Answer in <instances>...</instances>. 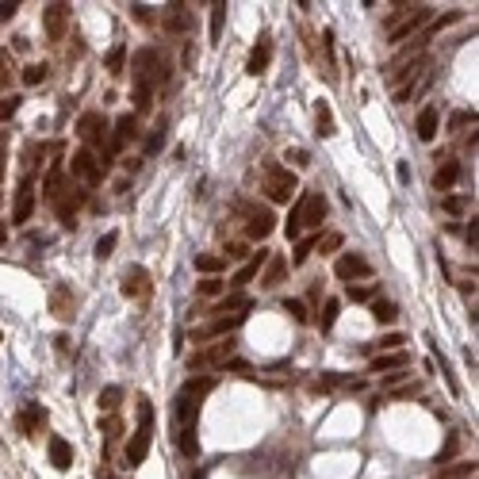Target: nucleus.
I'll return each mask as SVG.
<instances>
[{"label":"nucleus","instance_id":"1","mask_svg":"<svg viewBox=\"0 0 479 479\" xmlns=\"http://www.w3.org/2000/svg\"><path fill=\"white\" fill-rule=\"evenodd\" d=\"M215 391V376H196L188 380L173 399V426H177V445L188 460L199 456V437H196V422H199V403Z\"/></svg>","mask_w":479,"mask_h":479},{"label":"nucleus","instance_id":"2","mask_svg":"<svg viewBox=\"0 0 479 479\" xmlns=\"http://www.w3.org/2000/svg\"><path fill=\"white\" fill-rule=\"evenodd\" d=\"M134 89H131V100H134V116H142V111H150V96H154V89H161V84L169 81V62L157 54L154 46H142L134 50Z\"/></svg>","mask_w":479,"mask_h":479},{"label":"nucleus","instance_id":"3","mask_svg":"<svg viewBox=\"0 0 479 479\" xmlns=\"http://www.w3.org/2000/svg\"><path fill=\"white\" fill-rule=\"evenodd\" d=\"M77 138L84 142L89 154L96 150L100 169L111 165V157H108V119H104V111H84V116L77 119Z\"/></svg>","mask_w":479,"mask_h":479},{"label":"nucleus","instance_id":"4","mask_svg":"<svg viewBox=\"0 0 479 479\" xmlns=\"http://www.w3.org/2000/svg\"><path fill=\"white\" fill-rule=\"evenodd\" d=\"M261 188H264V196L273 199V204H288V199H296L299 181H296V173H291L288 165L264 161V169H261Z\"/></svg>","mask_w":479,"mask_h":479},{"label":"nucleus","instance_id":"5","mask_svg":"<svg viewBox=\"0 0 479 479\" xmlns=\"http://www.w3.org/2000/svg\"><path fill=\"white\" fill-rule=\"evenodd\" d=\"M150 441H154V406L146 395H138V430H134L131 445H127V468H138L150 453Z\"/></svg>","mask_w":479,"mask_h":479},{"label":"nucleus","instance_id":"6","mask_svg":"<svg viewBox=\"0 0 479 479\" xmlns=\"http://www.w3.org/2000/svg\"><path fill=\"white\" fill-rule=\"evenodd\" d=\"M234 215L246 219V238H249V242H264L269 234L276 231L273 207H264V204H249V199H238V204H234Z\"/></svg>","mask_w":479,"mask_h":479},{"label":"nucleus","instance_id":"7","mask_svg":"<svg viewBox=\"0 0 479 479\" xmlns=\"http://www.w3.org/2000/svg\"><path fill=\"white\" fill-rule=\"evenodd\" d=\"M430 4H414V8H403L399 16L388 19V42H403L406 35H414L422 24H430Z\"/></svg>","mask_w":479,"mask_h":479},{"label":"nucleus","instance_id":"8","mask_svg":"<svg viewBox=\"0 0 479 479\" xmlns=\"http://www.w3.org/2000/svg\"><path fill=\"white\" fill-rule=\"evenodd\" d=\"M231 353H234V341H231V338H223V341H215V345H207V349H196V353L188 356V368H192V372L219 368V364L231 361Z\"/></svg>","mask_w":479,"mask_h":479},{"label":"nucleus","instance_id":"9","mask_svg":"<svg viewBox=\"0 0 479 479\" xmlns=\"http://www.w3.org/2000/svg\"><path fill=\"white\" fill-rule=\"evenodd\" d=\"M69 173H73V181H81L84 188H96V184L104 181V169H100L96 154H89V150H77V154L69 157Z\"/></svg>","mask_w":479,"mask_h":479},{"label":"nucleus","instance_id":"10","mask_svg":"<svg viewBox=\"0 0 479 479\" xmlns=\"http://www.w3.org/2000/svg\"><path fill=\"white\" fill-rule=\"evenodd\" d=\"M123 296L134 299V303H150V296H154V280H150V273L142 269V264H131L123 273Z\"/></svg>","mask_w":479,"mask_h":479},{"label":"nucleus","instance_id":"11","mask_svg":"<svg viewBox=\"0 0 479 479\" xmlns=\"http://www.w3.org/2000/svg\"><path fill=\"white\" fill-rule=\"evenodd\" d=\"M46 303H50V314H54V318H62V323H73V314H77V291L69 288V284H54Z\"/></svg>","mask_w":479,"mask_h":479},{"label":"nucleus","instance_id":"12","mask_svg":"<svg viewBox=\"0 0 479 479\" xmlns=\"http://www.w3.org/2000/svg\"><path fill=\"white\" fill-rule=\"evenodd\" d=\"M334 276H338V280H345V284L368 280V276H372V264L364 261L361 253H341L338 264H334Z\"/></svg>","mask_w":479,"mask_h":479},{"label":"nucleus","instance_id":"13","mask_svg":"<svg viewBox=\"0 0 479 479\" xmlns=\"http://www.w3.org/2000/svg\"><path fill=\"white\" fill-rule=\"evenodd\" d=\"M326 219V196L323 192H307L299 196V226H311L318 234V223Z\"/></svg>","mask_w":479,"mask_h":479},{"label":"nucleus","instance_id":"14","mask_svg":"<svg viewBox=\"0 0 479 479\" xmlns=\"http://www.w3.org/2000/svg\"><path fill=\"white\" fill-rule=\"evenodd\" d=\"M66 27H69V4H50V8H42V31H46L50 42L66 39Z\"/></svg>","mask_w":479,"mask_h":479},{"label":"nucleus","instance_id":"15","mask_svg":"<svg viewBox=\"0 0 479 479\" xmlns=\"http://www.w3.org/2000/svg\"><path fill=\"white\" fill-rule=\"evenodd\" d=\"M269 62H273V35H269V31H261V35H257V46L249 50L246 73H249V77H261L264 69H269Z\"/></svg>","mask_w":479,"mask_h":479},{"label":"nucleus","instance_id":"16","mask_svg":"<svg viewBox=\"0 0 479 479\" xmlns=\"http://www.w3.org/2000/svg\"><path fill=\"white\" fill-rule=\"evenodd\" d=\"M242 318L246 314H223V318H215V323L199 326V330H192V341H215V338H226L231 330H238Z\"/></svg>","mask_w":479,"mask_h":479},{"label":"nucleus","instance_id":"17","mask_svg":"<svg viewBox=\"0 0 479 479\" xmlns=\"http://www.w3.org/2000/svg\"><path fill=\"white\" fill-rule=\"evenodd\" d=\"M138 138V116L134 111H127V116L116 119V134L108 138V157H116V150H123L127 142Z\"/></svg>","mask_w":479,"mask_h":479},{"label":"nucleus","instance_id":"18","mask_svg":"<svg viewBox=\"0 0 479 479\" xmlns=\"http://www.w3.org/2000/svg\"><path fill=\"white\" fill-rule=\"evenodd\" d=\"M42 157H46V146L39 138H31L24 146V157H19V181H31L35 184V173L42 169Z\"/></svg>","mask_w":479,"mask_h":479},{"label":"nucleus","instance_id":"19","mask_svg":"<svg viewBox=\"0 0 479 479\" xmlns=\"http://www.w3.org/2000/svg\"><path fill=\"white\" fill-rule=\"evenodd\" d=\"M284 276H288V257L284 253H269V261H264V269H261V288H280L284 284Z\"/></svg>","mask_w":479,"mask_h":479},{"label":"nucleus","instance_id":"20","mask_svg":"<svg viewBox=\"0 0 479 479\" xmlns=\"http://www.w3.org/2000/svg\"><path fill=\"white\" fill-rule=\"evenodd\" d=\"M31 211H35V184L31 181H19V188H16V204H12V223H27L31 219Z\"/></svg>","mask_w":479,"mask_h":479},{"label":"nucleus","instance_id":"21","mask_svg":"<svg viewBox=\"0 0 479 479\" xmlns=\"http://www.w3.org/2000/svg\"><path fill=\"white\" fill-rule=\"evenodd\" d=\"M161 27L169 35H184L192 27V12L188 4H165V16H161Z\"/></svg>","mask_w":479,"mask_h":479},{"label":"nucleus","instance_id":"22","mask_svg":"<svg viewBox=\"0 0 479 479\" xmlns=\"http://www.w3.org/2000/svg\"><path fill=\"white\" fill-rule=\"evenodd\" d=\"M19 430L27 433V437H35V433H42V426H46V410H42L39 403H24V410H19Z\"/></svg>","mask_w":479,"mask_h":479},{"label":"nucleus","instance_id":"23","mask_svg":"<svg viewBox=\"0 0 479 479\" xmlns=\"http://www.w3.org/2000/svg\"><path fill=\"white\" fill-rule=\"evenodd\" d=\"M437 127H441L437 108H433V104H426V108L418 111V123H414V131H418L422 142H433V138H437Z\"/></svg>","mask_w":479,"mask_h":479},{"label":"nucleus","instance_id":"24","mask_svg":"<svg viewBox=\"0 0 479 479\" xmlns=\"http://www.w3.org/2000/svg\"><path fill=\"white\" fill-rule=\"evenodd\" d=\"M46 453H50V464H54L58 471H69V468H73V445H69L66 437H50Z\"/></svg>","mask_w":479,"mask_h":479},{"label":"nucleus","instance_id":"25","mask_svg":"<svg viewBox=\"0 0 479 479\" xmlns=\"http://www.w3.org/2000/svg\"><path fill=\"white\" fill-rule=\"evenodd\" d=\"M264 261H269V253H264V249H257V253L249 257L246 264H242L238 273H234V280H231V284H234V288H246V284H249V280H253V276L264 269Z\"/></svg>","mask_w":479,"mask_h":479},{"label":"nucleus","instance_id":"26","mask_svg":"<svg viewBox=\"0 0 479 479\" xmlns=\"http://www.w3.org/2000/svg\"><path fill=\"white\" fill-rule=\"evenodd\" d=\"M406 361H410V356H406L403 349H395V353H376L372 356V372H376V376H380V372H403Z\"/></svg>","mask_w":479,"mask_h":479},{"label":"nucleus","instance_id":"27","mask_svg":"<svg viewBox=\"0 0 479 479\" xmlns=\"http://www.w3.org/2000/svg\"><path fill=\"white\" fill-rule=\"evenodd\" d=\"M62 192H66V181H62V161H54L50 173H46V181H42V196H46L50 204H58Z\"/></svg>","mask_w":479,"mask_h":479},{"label":"nucleus","instance_id":"28","mask_svg":"<svg viewBox=\"0 0 479 479\" xmlns=\"http://www.w3.org/2000/svg\"><path fill=\"white\" fill-rule=\"evenodd\" d=\"M314 127H318V134H323V138H334V134H338V123H334V111H330V104H326V100H318V104H314Z\"/></svg>","mask_w":479,"mask_h":479},{"label":"nucleus","instance_id":"29","mask_svg":"<svg viewBox=\"0 0 479 479\" xmlns=\"http://www.w3.org/2000/svg\"><path fill=\"white\" fill-rule=\"evenodd\" d=\"M249 307H253L249 296H226V299H219V303L211 307V314H219V318H223V314H246Z\"/></svg>","mask_w":479,"mask_h":479},{"label":"nucleus","instance_id":"30","mask_svg":"<svg viewBox=\"0 0 479 479\" xmlns=\"http://www.w3.org/2000/svg\"><path fill=\"white\" fill-rule=\"evenodd\" d=\"M318 50H323V77L326 81H338V73H334V35L330 31L318 35Z\"/></svg>","mask_w":479,"mask_h":479},{"label":"nucleus","instance_id":"31","mask_svg":"<svg viewBox=\"0 0 479 479\" xmlns=\"http://www.w3.org/2000/svg\"><path fill=\"white\" fill-rule=\"evenodd\" d=\"M456 181H460V161H445V165L437 169V177H433V188H437V192H449Z\"/></svg>","mask_w":479,"mask_h":479},{"label":"nucleus","instance_id":"32","mask_svg":"<svg viewBox=\"0 0 479 479\" xmlns=\"http://www.w3.org/2000/svg\"><path fill=\"white\" fill-rule=\"evenodd\" d=\"M119 403H123V388L108 383V388L100 391V410L104 414H119Z\"/></svg>","mask_w":479,"mask_h":479},{"label":"nucleus","instance_id":"33","mask_svg":"<svg viewBox=\"0 0 479 479\" xmlns=\"http://www.w3.org/2000/svg\"><path fill=\"white\" fill-rule=\"evenodd\" d=\"M100 433H104V445H116L123 437V418L119 414H108V418L100 422Z\"/></svg>","mask_w":479,"mask_h":479},{"label":"nucleus","instance_id":"34","mask_svg":"<svg viewBox=\"0 0 479 479\" xmlns=\"http://www.w3.org/2000/svg\"><path fill=\"white\" fill-rule=\"evenodd\" d=\"M196 269H199L204 276H215L219 269H226V261H223V253H199V257H196Z\"/></svg>","mask_w":479,"mask_h":479},{"label":"nucleus","instance_id":"35","mask_svg":"<svg viewBox=\"0 0 479 479\" xmlns=\"http://www.w3.org/2000/svg\"><path fill=\"white\" fill-rule=\"evenodd\" d=\"M395 314H399V307L391 299H372V318L376 323H395Z\"/></svg>","mask_w":479,"mask_h":479},{"label":"nucleus","instance_id":"36","mask_svg":"<svg viewBox=\"0 0 479 479\" xmlns=\"http://www.w3.org/2000/svg\"><path fill=\"white\" fill-rule=\"evenodd\" d=\"M349 299H353V303H372V299H380V284H353Z\"/></svg>","mask_w":479,"mask_h":479},{"label":"nucleus","instance_id":"37","mask_svg":"<svg viewBox=\"0 0 479 479\" xmlns=\"http://www.w3.org/2000/svg\"><path fill=\"white\" fill-rule=\"evenodd\" d=\"M314 238H318V234H311V238H299V242H296V253H291V264H288V269H299V264H307V257L314 253Z\"/></svg>","mask_w":479,"mask_h":479},{"label":"nucleus","instance_id":"38","mask_svg":"<svg viewBox=\"0 0 479 479\" xmlns=\"http://www.w3.org/2000/svg\"><path fill=\"white\" fill-rule=\"evenodd\" d=\"M104 66H108V73H123V66H127V46L123 42H116V46L108 50V62H104Z\"/></svg>","mask_w":479,"mask_h":479},{"label":"nucleus","instance_id":"39","mask_svg":"<svg viewBox=\"0 0 479 479\" xmlns=\"http://www.w3.org/2000/svg\"><path fill=\"white\" fill-rule=\"evenodd\" d=\"M223 24H226V4L219 0V4H211V42L223 39Z\"/></svg>","mask_w":479,"mask_h":479},{"label":"nucleus","instance_id":"40","mask_svg":"<svg viewBox=\"0 0 479 479\" xmlns=\"http://www.w3.org/2000/svg\"><path fill=\"white\" fill-rule=\"evenodd\" d=\"M50 77V66L46 62H31V66L24 69V84H42Z\"/></svg>","mask_w":479,"mask_h":479},{"label":"nucleus","instance_id":"41","mask_svg":"<svg viewBox=\"0 0 479 479\" xmlns=\"http://www.w3.org/2000/svg\"><path fill=\"white\" fill-rule=\"evenodd\" d=\"M116 246H119V231H108L104 238L96 242V257H100V261H108V257L116 253Z\"/></svg>","mask_w":479,"mask_h":479},{"label":"nucleus","instance_id":"42","mask_svg":"<svg viewBox=\"0 0 479 479\" xmlns=\"http://www.w3.org/2000/svg\"><path fill=\"white\" fill-rule=\"evenodd\" d=\"M314 249H318V253H338V249H341V234L330 231V234H323V238H314Z\"/></svg>","mask_w":479,"mask_h":479},{"label":"nucleus","instance_id":"43","mask_svg":"<svg viewBox=\"0 0 479 479\" xmlns=\"http://www.w3.org/2000/svg\"><path fill=\"white\" fill-rule=\"evenodd\" d=\"M165 131H169V119H157L154 134H150V142H146V154H157V150H161V142H165Z\"/></svg>","mask_w":479,"mask_h":479},{"label":"nucleus","instance_id":"44","mask_svg":"<svg viewBox=\"0 0 479 479\" xmlns=\"http://www.w3.org/2000/svg\"><path fill=\"white\" fill-rule=\"evenodd\" d=\"M468 476H476V464H456V468L437 471L433 479H468Z\"/></svg>","mask_w":479,"mask_h":479},{"label":"nucleus","instance_id":"45","mask_svg":"<svg viewBox=\"0 0 479 479\" xmlns=\"http://www.w3.org/2000/svg\"><path fill=\"white\" fill-rule=\"evenodd\" d=\"M338 314H341V303H338V299H326V307H323V330H334Z\"/></svg>","mask_w":479,"mask_h":479},{"label":"nucleus","instance_id":"46","mask_svg":"<svg viewBox=\"0 0 479 479\" xmlns=\"http://www.w3.org/2000/svg\"><path fill=\"white\" fill-rule=\"evenodd\" d=\"M19 104H24L19 96H0V123H8V119L19 111Z\"/></svg>","mask_w":479,"mask_h":479},{"label":"nucleus","instance_id":"47","mask_svg":"<svg viewBox=\"0 0 479 479\" xmlns=\"http://www.w3.org/2000/svg\"><path fill=\"white\" fill-rule=\"evenodd\" d=\"M246 257H249V246H246V242H226L223 261H246Z\"/></svg>","mask_w":479,"mask_h":479},{"label":"nucleus","instance_id":"48","mask_svg":"<svg viewBox=\"0 0 479 479\" xmlns=\"http://www.w3.org/2000/svg\"><path fill=\"white\" fill-rule=\"evenodd\" d=\"M476 127V111H453V119H449V131H464V127Z\"/></svg>","mask_w":479,"mask_h":479},{"label":"nucleus","instance_id":"49","mask_svg":"<svg viewBox=\"0 0 479 479\" xmlns=\"http://www.w3.org/2000/svg\"><path fill=\"white\" fill-rule=\"evenodd\" d=\"M399 345H403V338H399V334H388V338H380L372 345V353H395Z\"/></svg>","mask_w":479,"mask_h":479},{"label":"nucleus","instance_id":"50","mask_svg":"<svg viewBox=\"0 0 479 479\" xmlns=\"http://www.w3.org/2000/svg\"><path fill=\"white\" fill-rule=\"evenodd\" d=\"M284 311H288L296 323H307V318H311V314H307V307L299 303V299H284Z\"/></svg>","mask_w":479,"mask_h":479},{"label":"nucleus","instance_id":"51","mask_svg":"<svg viewBox=\"0 0 479 479\" xmlns=\"http://www.w3.org/2000/svg\"><path fill=\"white\" fill-rule=\"evenodd\" d=\"M12 81V58H8V50H0V92L8 89Z\"/></svg>","mask_w":479,"mask_h":479},{"label":"nucleus","instance_id":"52","mask_svg":"<svg viewBox=\"0 0 479 479\" xmlns=\"http://www.w3.org/2000/svg\"><path fill=\"white\" fill-rule=\"evenodd\" d=\"M223 288H226V284H223V280H215V276H207V280H204V284H199V288H196V291H199V296H204V299H211V296H219V291H223Z\"/></svg>","mask_w":479,"mask_h":479},{"label":"nucleus","instance_id":"53","mask_svg":"<svg viewBox=\"0 0 479 479\" xmlns=\"http://www.w3.org/2000/svg\"><path fill=\"white\" fill-rule=\"evenodd\" d=\"M456 449H460V433H449V441H445V449H441L437 464H441V460H449V456H456Z\"/></svg>","mask_w":479,"mask_h":479},{"label":"nucleus","instance_id":"54","mask_svg":"<svg viewBox=\"0 0 479 479\" xmlns=\"http://www.w3.org/2000/svg\"><path fill=\"white\" fill-rule=\"evenodd\" d=\"M299 199H296V207H291V215H288V238H299Z\"/></svg>","mask_w":479,"mask_h":479},{"label":"nucleus","instance_id":"55","mask_svg":"<svg viewBox=\"0 0 479 479\" xmlns=\"http://www.w3.org/2000/svg\"><path fill=\"white\" fill-rule=\"evenodd\" d=\"M131 16L138 19V24H150V19H154V12H150V4H131Z\"/></svg>","mask_w":479,"mask_h":479},{"label":"nucleus","instance_id":"56","mask_svg":"<svg viewBox=\"0 0 479 479\" xmlns=\"http://www.w3.org/2000/svg\"><path fill=\"white\" fill-rule=\"evenodd\" d=\"M16 12H19V0H4V4H0V19H4V24H8Z\"/></svg>","mask_w":479,"mask_h":479},{"label":"nucleus","instance_id":"57","mask_svg":"<svg viewBox=\"0 0 479 479\" xmlns=\"http://www.w3.org/2000/svg\"><path fill=\"white\" fill-rule=\"evenodd\" d=\"M288 161H296V165H311V157H307V150H288Z\"/></svg>","mask_w":479,"mask_h":479},{"label":"nucleus","instance_id":"58","mask_svg":"<svg viewBox=\"0 0 479 479\" xmlns=\"http://www.w3.org/2000/svg\"><path fill=\"white\" fill-rule=\"evenodd\" d=\"M464 238H468L471 253H476V242H479V226H476V219H471V226H468V234H464Z\"/></svg>","mask_w":479,"mask_h":479},{"label":"nucleus","instance_id":"59","mask_svg":"<svg viewBox=\"0 0 479 479\" xmlns=\"http://www.w3.org/2000/svg\"><path fill=\"white\" fill-rule=\"evenodd\" d=\"M445 211H453V215H456V211H464V199L460 196H449L445 199Z\"/></svg>","mask_w":479,"mask_h":479},{"label":"nucleus","instance_id":"60","mask_svg":"<svg viewBox=\"0 0 479 479\" xmlns=\"http://www.w3.org/2000/svg\"><path fill=\"white\" fill-rule=\"evenodd\" d=\"M399 181H403V184L410 181V165H406V161H399Z\"/></svg>","mask_w":479,"mask_h":479},{"label":"nucleus","instance_id":"61","mask_svg":"<svg viewBox=\"0 0 479 479\" xmlns=\"http://www.w3.org/2000/svg\"><path fill=\"white\" fill-rule=\"evenodd\" d=\"M54 345H58V353H62V356H69V338H58Z\"/></svg>","mask_w":479,"mask_h":479},{"label":"nucleus","instance_id":"62","mask_svg":"<svg viewBox=\"0 0 479 479\" xmlns=\"http://www.w3.org/2000/svg\"><path fill=\"white\" fill-rule=\"evenodd\" d=\"M100 479H116V476H111V468H108V464H104V468H100Z\"/></svg>","mask_w":479,"mask_h":479},{"label":"nucleus","instance_id":"63","mask_svg":"<svg viewBox=\"0 0 479 479\" xmlns=\"http://www.w3.org/2000/svg\"><path fill=\"white\" fill-rule=\"evenodd\" d=\"M4 238H8V226L0 223V246H4Z\"/></svg>","mask_w":479,"mask_h":479}]
</instances>
